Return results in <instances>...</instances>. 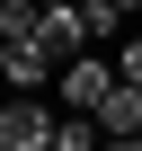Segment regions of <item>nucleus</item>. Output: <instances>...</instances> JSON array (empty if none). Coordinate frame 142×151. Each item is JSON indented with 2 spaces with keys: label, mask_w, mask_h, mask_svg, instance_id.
Masks as SVG:
<instances>
[{
  "label": "nucleus",
  "mask_w": 142,
  "mask_h": 151,
  "mask_svg": "<svg viewBox=\"0 0 142 151\" xmlns=\"http://www.w3.org/2000/svg\"><path fill=\"white\" fill-rule=\"evenodd\" d=\"M53 133H62V116H53L36 89H18L9 107H0V151H44Z\"/></svg>",
  "instance_id": "f257e3e1"
},
{
  "label": "nucleus",
  "mask_w": 142,
  "mask_h": 151,
  "mask_svg": "<svg viewBox=\"0 0 142 151\" xmlns=\"http://www.w3.org/2000/svg\"><path fill=\"white\" fill-rule=\"evenodd\" d=\"M53 89H62V107H80V116H98V98L115 89V62H98V53H71V62L53 71Z\"/></svg>",
  "instance_id": "f03ea898"
},
{
  "label": "nucleus",
  "mask_w": 142,
  "mask_h": 151,
  "mask_svg": "<svg viewBox=\"0 0 142 151\" xmlns=\"http://www.w3.org/2000/svg\"><path fill=\"white\" fill-rule=\"evenodd\" d=\"M98 133H107V142H142V80L115 71V89L98 98Z\"/></svg>",
  "instance_id": "7ed1b4c3"
},
{
  "label": "nucleus",
  "mask_w": 142,
  "mask_h": 151,
  "mask_svg": "<svg viewBox=\"0 0 142 151\" xmlns=\"http://www.w3.org/2000/svg\"><path fill=\"white\" fill-rule=\"evenodd\" d=\"M0 36H44V0H0Z\"/></svg>",
  "instance_id": "20e7f679"
},
{
  "label": "nucleus",
  "mask_w": 142,
  "mask_h": 151,
  "mask_svg": "<svg viewBox=\"0 0 142 151\" xmlns=\"http://www.w3.org/2000/svg\"><path fill=\"white\" fill-rule=\"evenodd\" d=\"M80 18H89V45H107V36H124L133 9H115V0H80Z\"/></svg>",
  "instance_id": "39448f33"
},
{
  "label": "nucleus",
  "mask_w": 142,
  "mask_h": 151,
  "mask_svg": "<svg viewBox=\"0 0 142 151\" xmlns=\"http://www.w3.org/2000/svg\"><path fill=\"white\" fill-rule=\"evenodd\" d=\"M115 71H124V80H142V36H124V53H115Z\"/></svg>",
  "instance_id": "423d86ee"
},
{
  "label": "nucleus",
  "mask_w": 142,
  "mask_h": 151,
  "mask_svg": "<svg viewBox=\"0 0 142 151\" xmlns=\"http://www.w3.org/2000/svg\"><path fill=\"white\" fill-rule=\"evenodd\" d=\"M115 9H142V0H115Z\"/></svg>",
  "instance_id": "0eeeda50"
}]
</instances>
